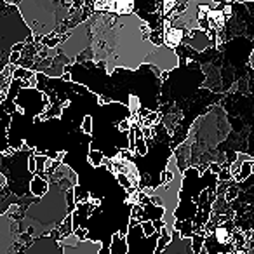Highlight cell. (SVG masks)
I'll list each match as a JSON object with an SVG mask.
<instances>
[{
	"mask_svg": "<svg viewBox=\"0 0 254 254\" xmlns=\"http://www.w3.org/2000/svg\"><path fill=\"white\" fill-rule=\"evenodd\" d=\"M92 60L103 61L106 73L115 68L136 70L155 51L150 35L152 28L136 14L112 16L98 14L91 19Z\"/></svg>",
	"mask_w": 254,
	"mask_h": 254,
	"instance_id": "obj_1",
	"label": "cell"
},
{
	"mask_svg": "<svg viewBox=\"0 0 254 254\" xmlns=\"http://www.w3.org/2000/svg\"><path fill=\"white\" fill-rule=\"evenodd\" d=\"M212 2H216V4H223V2H228V0H212Z\"/></svg>",
	"mask_w": 254,
	"mask_h": 254,
	"instance_id": "obj_17",
	"label": "cell"
},
{
	"mask_svg": "<svg viewBox=\"0 0 254 254\" xmlns=\"http://www.w3.org/2000/svg\"><path fill=\"white\" fill-rule=\"evenodd\" d=\"M185 39V32L180 28H176V26H173V28L166 30V37H164V46L171 47V49H176L178 46H180L181 42H183Z\"/></svg>",
	"mask_w": 254,
	"mask_h": 254,
	"instance_id": "obj_9",
	"label": "cell"
},
{
	"mask_svg": "<svg viewBox=\"0 0 254 254\" xmlns=\"http://www.w3.org/2000/svg\"><path fill=\"white\" fill-rule=\"evenodd\" d=\"M204 246H205V235H202V233H195V235L191 237V249H193V253L202 254Z\"/></svg>",
	"mask_w": 254,
	"mask_h": 254,
	"instance_id": "obj_11",
	"label": "cell"
},
{
	"mask_svg": "<svg viewBox=\"0 0 254 254\" xmlns=\"http://www.w3.org/2000/svg\"><path fill=\"white\" fill-rule=\"evenodd\" d=\"M49 193L33 202L23 214L19 226L23 233H30L33 239L49 235L70 216L66 200V188L58 181H49Z\"/></svg>",
	"mask_w": 254,
	"mask_h": 254,
	"instance_id": "obj_2",
	"label": "cell"
},
{
	"mask_svg": "<svg viewBox=\"0 0 254 254\" xmlns=\"http://www.w3.org/2000/svg\"><path fill=\"white\" fill-rule=\"evenodd\" d=\"M146 63L153 64L155 68H159V70H162L164 73H166V71H173L174 68H178V64H180L181 61L174 49H171V47H167V46H160V47H155V51L148 56Z\"/></svg>",
	"mask_w": 254,
	"mask_h": 254,
	"instance_id": "obj_5",
	"label": "cell"
},
{
	"mask_svg": "<svg viewBox=\"0 0 254 254\" xmlns=\"http://www.w3.org/2000/svg\"><path fill=\"white\" fill-rule=\"evenodd\" d=\"M171 235H173V240L162 254H195L191 249V239H183L178 230H174Z\"/></svg>",
	"mask_w": 254,
	"mask_h": 254,
	"instance_id": "obj_7",
	"label": "cell"
},
{
	"mask_svg": "<svg viewBox=\"0 0 254 254\" xmlns=\"http://www.w3.org/2000/svg\"><path fill=\"white\" fill-rule=\"evenodd\" d=\"M162 237V230L155 232V235L146 237L143 232L141 221L131 218L129 232H127V254H155L159 247V240Z\"/></svg>",
	"mask_w": 254,
	"mask_h": 254,
	"instance_id": "obj_3",
	"label": "cell"
},
{
	"mask_svg": "<svg viewBox=\"0 0 254 254\" xmlns=\"http://www.w3.org/2000/svg\"><path fill=\"white\" fill-rule=\"evenodd\" d=\"M49 188H51L49 180H46V178H42V176H37L35 174V178H33L32 183H30V193L37 198H42L44 195L49 193Z\"/></svg>",
	"mask_w": 254,
	"mask_h": 254,
	"instance_id": "obj_8",
	"label": "cell"
},
{
	"mask_svg": "<svg viewBox=\"0 0 254 254\" xmlns=\"http://www.w3.org/2000/svg\"><path fill=\"white\" fill-rule=\"evenodd\" d=\"M112 254H127V239L124 235H120V233L113 235Z\"/></svg>",
	"mask_w": 254,
	"mask_h": 254,
	"instance_id": "obj_10",
	"label": "cell"
},
{
	"mask_svg": "<svg viewBox=\"0 0 254 254\" xmlns=\"http://www.w3.org/2000/svg\"><path fill=\"white\" fill-rule=\"evenodd\" d=\"M58 230H60V233H61V237H63V239H64V237H68V235H71V233H73V216H71V214L68 216V218L61 223V226Z\"/></svg>",
	"mask_w": 254,
	"mask_h": 254,
	"instance_id": "obj_12",
	"label": "cell"
},
{
	"mask_svg": "<svg viewBox=\"0 0 254 254\" xmlns=\"http://www.w3.org/2000/svg\"><path fill=\"white\" fill-rule=\"evenodd\" d=\"M141 226L146 237H152V235H155V232H159V230L155 228V225H153V221H143Z\"/></svg>",
	"mask_w": 254,
	"mask_h": 254,
	"instance_id": "obj_13",
	"label": "cell"
},
{
	"mask_svg": "<svg viewBox=\"0 0 254 254\" xmlns=\"http://www.w3.org/2000/svg\"><path fill=\"white\" fill-rule=\"evenodd\" d=\"M249 68H253V70H254V53L251 54V60H249Z\"/></svg>",
	"mask_w": 254,
	"mask_h": 254,
	"instance_id": "obj_15",
	"label": "cell"
},
{
	"mask_svg": "<svg viewBox=\"0 0 254 254\" xmlns=\"http://www.w3.org/2000/svg\"><path fill=\"white\" fill-rule=\"evenodd\" d=\"M23 254H64V249L56 237L44 235L33 240V244Z\"/></svg>",
	"mask_w": 254,
	"mask_h": 254,
	"instance_id": "obj_6",
	"label": "cell"
},
{
	"mask_svg": "<svg viewBox=\"0 0 254 254\" xmlns=\"http://www.w3.org/2000/svg\"><path fill=\"white\" fill-rule=\"evenodd\" d=\"M251 253H253V254H254V251H251Z\"/></svg>",
	"mask_w": 254,
	"mask_h": 254,
	"instance_id": "obj_18",
	"label": "cell"
},
{
	"mask_svg": "<svg viewBox=\"0 0 254 254\" xmlns=\"http://www.w3.org/2000/svg\"><path fill=\"white\" fill-rule=\"evenodd\" d=\"M92 117L91 115H85L84 117V124H82V132L84 134H91V129H92Z\"/></svg>",
	"mask_w": 254,
	"mask_h": 254,
	"instance_id": "obj_14",
	"label": "cell"
},
{
	"mask_svg": "<svg viewBox=\"0 0 254 254\" xmlns=\"http://www.w3.org/2000/svg\"><path fill=\"white\" fill-rule=\"evenodd\" d=\"M233 2H239V4H247V2H254V0H233Z\"/></svg>",
	"mask_w": 254,
	"mask_h": 254,
	"instance_id": "obj_16",
	"label": "cell"
},
{
	"mask_svg": "<svg viewBox=\"0 0 254 254\" xmlns=\"http://www.w3.org/2000/svg\"><path fill=\"white\" fill-rule=\"evenodd\" d=\"M92 44V33H91V23H82V25L75 26V30L70 33L68 40H64L60 47H56L61 54L68 58H75L80 54L84 49H87Z\"/></svg>",
	"mask_w": 254,
	"mask_h": 254,
	"instance_id": "obj_4",
	"label": "cell"
}]
</instances>
